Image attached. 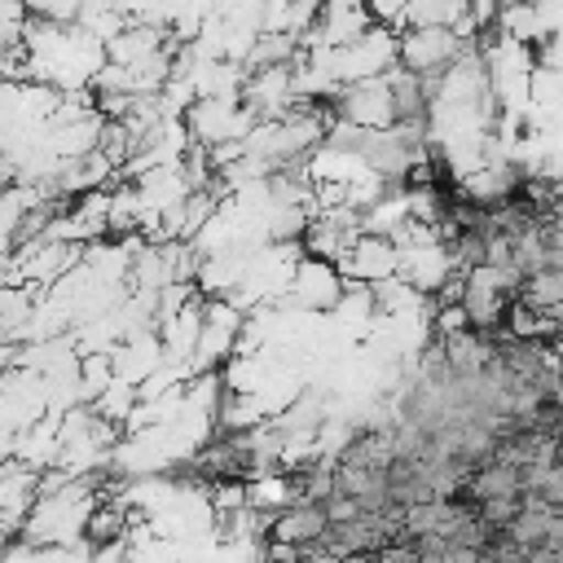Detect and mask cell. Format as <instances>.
<instances>
[{
    "mask_svg": "<svg viewBox=\"0 0 563 563\" xmlns=\"http://www.w3.org/2000/svg\"><path fill=\"white\" fill-rule=\"evenodd\" d=\"M347 282H361V286H374V282H387L400 273V246L383 233H361L356 246L347 251V260L339 264Z\"/></svg>",
    "mask_w": 563,
    "mask_h": 563,
    "instance_id": "4",
    "label": "cell"
},
{
    "mask_svg": "<svg viewBox=\"0 0 563 563\" xmlns=\"http://www.w3.org/2000/svg\"><path fill=\"white\" fill-rule=\"evenodd\" d=\"M466 48H471V40H462L457 26H409V31H400L396 66H405L413 75H444Z\"/></svg>",
    "mask_w": 563,
    "mask_h": 563,
    "instance_id": "1",
    "label": "cell"
},
{
    "mask_svg": "<svg viewBox=\"0 0 563 563\" xmlns=\"http://www.w3.org/2000/svg\"><path fill=\"white\" fill-rule=\"evenodd\" d=\"M559 466H563V435H559Z\"/></svg>",
    "mask_w": 563,
    "mask_h": 563,
    "instance_id": "6",
    "label": "cell"
},
{
    "mask_svg": "<svg viewBox=\"0 0 563 563\" xmlns=\"http://www.w3.org/2000/svg\"><path fill=\"white\" fill-rule=\"evenodd\" d=\"M343 295H347V277L339 264L317 260V255H299V264L290 273V299L303 312H334Z\"/></svg>",
    "mask_w": 563,
    "mask_h": 563,
    "instance_id": "2",
    "label": "cell"
},
{
    "mask_svg": "<svg viewBox=\"0 0 563 563\" xmlns=\"http://www.w3.org/2000/svg\"><path fill=\"white\" fill-rule=\"evenodd\" d=\"M409 4L413 0H365V9L374 13V22H383V26H400V18H405Z\"/></svg>",
    "mask_w": 563,
    "mask_h": 563,
    "instance_id": "5",
    "label": "cell"
},
{
    "mask_svg": "<svg viewBox=\"0 0 563 563\" xmlns=\"http://www.w3.org/2000/svg\"><path fill=\"white\" fill-rule=\"evenodd\" d=\"M330 528V515L321 501H290L286 510L268 515V545H290V550H303V545H317Z\"/></svg>",
    "mask_w": 563,
    "mask_h": 563,
    "instance_id": "3",
    "label": "cell"
}]
</instances>
